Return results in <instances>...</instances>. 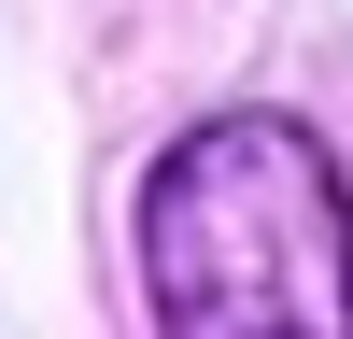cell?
Listing matches in <instances>:
<instances>
[{"label": "cell", "mask_w": 353, "mask_h": 339, "mask_svg": "<svg viewBox=\"0 0 353 339\" xmlns=\"http://www.w3.org/2000/svg\"><path fill=\"white\" fill-rule=\"evenodd\" d=\"M156 339H353V184L297 113H212L141 184Z\"/></svg>", "instance_id": "1"}]
</instances>
